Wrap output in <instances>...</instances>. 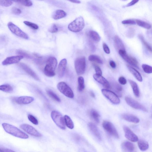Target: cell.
I'll list each match as a JSON object with an SVG mask.
<instances>
[{
	"label": "cell",
	"instance_id": "44",
	"mask_svg": "<svg viewBox=\"0 0 152 152\" xmlns=\"http://www.w3.org/2000/svg\"><path fill=\"white\" fill-rule=\"evenodd\" d=\"M48 31L50 33H56L58 31V28L56 24H54L49 28Z\"/></svg>",
	"mask_w": 152,
	"mask_h": 152
},
{
	"label": "cell",
	"instance_id": "56",
	"mask_svg": "<svg viewBox=\"0 0 152 152\" xmlns=\"http://www.w3.org/2000/svg\"><path fill=\"white\" fill-rule=\"evenodd\" d=\"M0 150H1V149H0Z\"/></svg>",
	"mask_w": 152,
	"mask_h": 152
},
{
	"label": "cell",
	"instance_id": "7",
	"mask_svg": "<svg viewBox=\"0 0 152 152\" xmlns=\"http://www.w3.org/2000/svg\"><path fill=\"white\" fill-rule=\"evenodd\" d=\"M103 95L113 104H118L120 102V100L117 94L107 89H102L101 90Z\"/></svg>",
	"mask_w": 152,
	"mask_h": 152
},
{
	"label": "cell",
	"instance_id": "8",
	"mask_svg": "<svg viewBox=\"0 0 152 152\" xmlns=\"http://www.w3.org/2000/svg\"><path fill=\"white\" fill-rule=\"evenodd\" d=\"M7 26L10 30L16 36L25 39H28V35L12 22H9Z\"/></svg>",
	"mask_w": 152,
	"mask_h": 152
},
{
	"label": "cell",
	"instance_id": "47",
	"mask_svg": "<svg viewBox=\"0 0 152 152\" xmlns=\"http://www.w3.org/2000/svg\"><path fill=\"white\" fill-rule=\"evenodd\" d=\"M12 12L15 15H19L21 13V10L16 7H13L12 8Z\"/></svg>",
	"mask_w": 152,
	"mask_h": 152
},
{
	"label": "cell",
	"instance_id": "51",
	"mask_svg": "<svg viewBox=\"0 0 152 152\" xmlns=\"http://www.w3.org/2000/svg\"><path fill=\"white\" fill-rule=\"evenodd\" d=\"M139 1V0H132L131 2H130L129 3H128V4H127L125 6V7H129L130 6H133L137 3V2H138Z\"/></svg>",
	"mask_w": 152,
	"mask_h": 152
},
{
	"label": "cell",
	"instance_id": "10",
	"mask_svg": "<svg viewBox=\"0 0 152 152\" xmlns=\"http://www.w3.org/2000/svg\"><path fill=\"white\" fill-rule=\"evenodd\" d=\"M102 126L105 130L109 134L116 138H119V135L114 125L110 122L104 121Z\"/></svg>",
	"mask_w": 152,
	"mask_h": 152
},
{
	"label": "cell",
	"instance_id": "33",
	"mask_svg": "<svg viewBox=\"0 0 152 152\" xmlns=\"http://www.w3.org/2000/svg\"><path fill=\"white\" fill-rule=\"evenodd\" d=\"M0 90L7 93H10L13 92V88L9 85L4 84L0 86Z\"/></svg>",
	"mask_w": 152,
	"mask_h": 152
},
{
	"label": "cell",
	"instance_id": "45",
	"mask_svg": "<svg viewBox=\"0 0 152 152\" xmlns=\"http://www.w3.org/2000/svg\"><path fill=\"white\" fill-rule=\"evenodd\" d=\"M121 23L124 24L135 25L136 22L135 20L133 19H127L122 21Z\"/></svg>",
	"mask_w": 152,
	"mask_h": 152
},
{
	"label": "cell",
	"instance_id": "16",
	"mask_svg": "<svg viewBox=\"0 0 152 152\" xmlns=\"http://www.w3.org/2000/svg\"><path fill=\"white\" fill-rule=\"evenodd\" d=\"M94 79L98 82L101 84L105 88L108 89L111 88L109 82L101 75L94 74L93 75Z\"/></svg>",
	"mask_w": 152,
	"mask_h": 152
},
{
	"label": "cell",
	"instance_id": "6",
	"mask_svg": "<svg viewBox=\"0 0 152 152\" xmlns=\"http://www.w3.org/2000/svg\"><path fill=\"white\" fill-rule=\"evenodd\" d=\"M59 91L66 96L70 98L74 97L73 92L71 88L64 82H61L57 84Z\"/></svg>",
	"mask_w": 152,
	"mask_h": 152
},
{
	"label": "cell",
	"instance_id": "35",
	"mask_svg": "<svg viewBox=\"0 0 152 152\" xmlns=\"http://www.w3.org/2000/svg\"><path fill=\"white\" fill-rule=\"evenodd\" d=\"M78 89L80 91H82L85 88L84 79L82 77L80 76L78 78Z\"/></svg>",
	"mask_w": 152,
	"mask_h": 152
},
{
	"label": "cell",
	"instance_id": "20",
	"mask_svg": "<svg viewBox=\"0 0 152 152\" xmlns=\"http://www.w3.org/2000/svg\"><path fill=\"white\" fill-rule=\"evenodd\" d=\"M110 81L111 88H112L118 95L121 96L123 88L121 86L112 78L110 79Z\"/></svg>",
	"mask_w": 152,
	"mask_h": 152
},
{
	"label": "cell",
	"instance_id": "39",
	"mask_svg": "<svg viewBox=\"0 0 152 152\" xmlns=\"http://www.w3.org/2000/svg\"><path fill=\"white\" fill-rule=\"evenodd\" d=\"M16 53L17 54L20 55V56H23V57H25L27 58H31L29 54L25 51L22 50H17L16 51Z\"/></svg>",
	"mask_w": 152,
	"mask_h": 152
},
{
	"label": "cell",
	"instance_id": "49",
	"mask_svg": "<svg viewBox=\"0 0 152 152\" xmlns=\"http://www.w3.org/2000/svg\"><path fill=\"white\" fill-rule=\"evenodd\" d=\"M118 81L120 84L122 85H125L127 83L126 79L123 76L120 77L118 79Z\"/></svg>",
	"mask_w": 152,
	"mask_h": 152
},
{
	"label": "cell",
	"instance_id": "4",
	"mask_svg": "<svg viewBox=\"0 0 152 152\" xmlns=\"http://www.w3.org/2000/svg\"><path fill=\"white\" fill-rule=\"evenodd\" d=\"M51 116L56 124L60 129L64 130L66 129V125L64 118L58 112L53 110L51 113Z\"/></svg>",
	"mask_w": 152,
	"mask_h": 152
},
{
	"label": "cell",
	"instance_id": "19",
	"mask_svg": "<svg viewBox=\"0 0 152 152\" xmlns=\"http://www.w3.org/2000/svg\"><path fill=\"white\" fill-rule=\"evenodd\" d=\"M67 65L66 59H62L60 62L57 69V73L59 77H61L63 76Z\"/></svg>",
	"mask_w": 152,
	"mask_h": 152
},
{
	"label": "cell",
	"instance_id": "21",
	"mask_svg": "<svg viewBox=\"0 0 152 152\" xmlns=\"http://www.w3.org/2000/svg\"><path fill=\"white\" fill-rule=\"evenodd\" d=\"M88 125L90 129L94 136L99 140H101V135L96 126L91 122L88 123Z\"/></svg>",
	"mask_w": 152,
	"mask_h": 152
},
{
	"label": "cell",
	"instance_id": "46",
	"mask_svg": "<svg viewBox=\"0 0 152 152\" xmlns=\"http://www.w3.org/2000/svg\"><path fill=\"white\" fill-rule=\"evenodd\" d=\"M96 72V74L101 75L102 74V70L100 67L97 65L94 64L93 65Z\"/></svg>",
	"mask_w": 152,
	"mask_h": 152
},
{
	"label": "cell",
	"instance_id": "26",
	"mask_svg": "<svg viewBox=\"0 0 152 152\" xmlns=\"http://www.w3.org/2000/svg\"><path fill=\"white\" fill-rule=\"evenodd\" d=\"M129 82L133 90L134 94L136 97L140 96V91L137 83L134 81L131 80H129Z\"/></svg>",
	"mask_w": 152,
	"mask_h": 152
},
{
	"label": "cell",
	"instance_id": "17",
	"mask_svg": "<svg viewBox=\"0 0 152 152\" xmlns=\"http://www.w3.org/2000/svg\"><path fill=\"white\" fill-rule=\"evenodd\" d=\"M34 100L33 97L29 96H21L14 99V101L19 104H28L32 102Z\"/></svg>",
	"mask_w": 152,
	"mask_h": 152
},
{
	"label": "cell",
	"instance_id": "48",
	"mask_svg": "<svg viewBox=\"0 0 152 152\" xmlns=\"http://www.w3.org/2000/svg\"><path fill=\"white\" fill-rule=\"evenodd\" d=\"M102 46L104 51L107 54H110V49L107 44L105 43H104L103 44Z\"/></svg>",
	"mask_w": 152,
	"mask_h": 152
},
{
	"label": "cell",
	"instance_id": "38",
	"mask_svg": "<svg viewBox=\"0 0 152 152\" xmlns=\"http://www.w3.org/2000/svg\"><path fill=\"white\" fill-rule=\"evenodd\" d=\"M23 23L27 26L34 30H37L39 28L38 26L36 24L27 21H24Z\"/></svg>",
	"mask_w": 152,
	"mask_h": 152
},
{
	"label": "cell",
	"instance_id": "23",
	"mask_svg": "<svg viewBox=\"0 0 152 152\" xmlns=\"http://www.w3.org/2000/svg\"><path fill=\"white\" fill-rule=\"evenodd\" d=\"M66 15V12L64 10H58L55 11L52 15V18L54 20H57L63 18Z\"/></svg>",
	"mask_w": 152,
	"mask_h": 152
},
{
	"label": "cell",
	"instance_id": "29",
	"mask_svg": "<svg viewBox=\"0 0 152 152\" xmlns=\"http://www.w3.org/2000/svg\"><path fill=\"white\" fill-rule=\"evenodd\" d=\"M90 115L96 123L99 122L100 115L95 110L92 109L90 111Z\"/></svg>",
	"mask_w": 152,
	"mask_h": 152
},
{
	"label": "cell",
	"instance_id": "53",
	"mask_svg": "<svg viewBox=\"0 0 152 152\" xmlns=\"http://www.w3.org/2000/svg\"><path fill=\"white\" fill-rule=\"evenodd\" d=\"M0 151L1 152H15L12 150L6 148L1 149Z\"/></svg>",
	"mask_w": 152,
	"mask_h": 152
},
{
	"label": "cell",
	"instance_id": "27",
	"mask_svg": "<svg viewBox=\"0 0 152 152\" xmlns=\"http://www.w3.org/2000/svg\"><path fill=\"white\" fill-rule=\"evenodd\" d=\"M88 35L94 41L99 42L100 40V37L98 33L95 31L90 30L88 32Z\"/></svg>",
	"mask_w": 152,
	"mask_h": 152
},
{
	"label": "cell",
	"instance_id": "1",
	"mask_svg": "<svg viewBox=\"0 0 152 152\" xmlns=\"http://www.w3.org/2000/svg\"><path fill=\"white\" fill-rule=\"evenodd\" d=\"M2 127L7 133L15 137L26 139L28 138V136L15 126L7 123H3Z\"/></svg>",
	"mask_w": 152,
	"mask_h": 152
},
{
	"label": "cell",
	"instance_id": "15",
	"mask_svg": "<svg viewBox=\"0 0 152 152\" xmlns=\"http://www.w3.org/2000/svg\"><path fill=\"white\" fill-rule=\"evenodd\" d=\"M18 65L35 80H39V77L26 64L23 63H20L18 64Z\"/></svg>",
	"mask_w": 152,
	"mask_h": 152
},
{
	"label": "cell",
	"instance_id": "34",
	"mask_svg": "<svg viewBox=\"0 0 152 152\" xmlns=\"http://www.w3.org/2000/svg\"><path fill=\"white\" fill-rule=\"evenodd\" d=\"M138 37L141 41L147 50L151 53L152 52V48L151 46L146 42L144 39L143 36L141 34H139Z\"/></svg>",
	"mask_w": 152,
	"mask_h": 152
},
{
	"label": "cell",
	"instance_id": "13",
	"mask_svg": "<svg viewBox=\"0 0 152 152\" xmlns=\"http://www.w3.org/2000/svg\"><path fill=\"white\" fill-rule=\"evenodd\" d=\"M123 129L125 137L132 142H136L138 140L137 136L128 127L124 126Z\"/></svg>",
	"mask_w": 152,
	"mask_h": 152
},
{
	"label": "cell",
	"instance_id": "30",
	"mask_svg": "<svg viewBox=\"0 0 152 152\" xmlns=\"http://www.w3.org/2000/svg\"><path fill=\"white\" fill-rule=\"evenodd\" d=\"M64 120L66 125L69 129H72L74 128V124L70 118L67 115H64Z\"/></svg>",
	"mask_w": 152,
	"mask_h": 152
},
{
	"label": "cell",
	"instance_id": "37",
	"mask_svg": "<svg viewBox=\"0 0 152 152\" xmlns=\"http://www.w3.org/2000/svg\"><path fill=\"white\" fill-rule=\"evenodd\" d=\"M13 1L27 7L31 6L33 4L32 1L30 0H16Z\"/></svg>",
	"mask_w": 152,
	"mask_h": 152
},
{
	"label": "cell",
	"instance_id": "54",
	"mask_svg": "<svg viewBox=\"0 0 152 152\" xmlns=\"http://www.w3.org/2000/svg\"><path fill=\"white\" fill-rule=\"evenodd\" d=\"M69 1L72 2L73 3H77V4H80L81 3L80 1L79 0H72Z\"/></svg>",
	"mask_w": 152,
	"mask_h": 152
},
{
	"label": "cell",
	"instance_id": "40",
	"mask_svg": "<svg viewBox=\"0 0 152 152\" xmlns=\"http://www.w3.org/2000/svg\"><path fill=\"white\" fill-rule=\"evenodd\" d=\"M142 67L144 71L148 74L151 73L152 72V67L151 66L145 64L142 65Z\"/></svg>",
	"mask_w": 152,
	"mask_h": 152
},
{
	"label": "cell",
	"instance_id": "25",
	"mask_svg": "<svg viewBox=\"0 0 152 152\" xmlns=\"http://www.w3.org/2000/svg\"><path fill=\"white\" fill-rule=\"evenodd\" d=\"M127 67L129 71L137 80L140 82H142V77L140 74L137 70L129 65H127Z\"/></svg>",
	"mask_w": 152,
	"mask_h": 152
},
{
	"label": "cell",
	"instance_id": "43",
	"mask_svg": "<svg viewBox=\"0 0 152 152\" xmlns=\"http://www.w3.org/2000/svg\"><path fill=\"white\" fill-rule=\"evenodd\" d=\"M135 34V31L133 28H129L127 31L126 35L128 37L131 38L134 36Z\"/></svg>",
	"mask_w": 152,
	"mask_h": 152
},
{
	"label": "cell",
	"instance_id": "9",
	"mask_svg": "<svg viewBox=\"0 0 152 152\" xmlns=\"http://www.w3.org/2000/svg\"><path fill=\"white\" fill-rule=\"evenodd\" d=\"M118 51L119 55L125 61L131 65L139 68L138 62L135 58L128 55L125 50H120Z\"/></svg>",
	"mask_w": 152,
	"mask_h": 152
},
{
	"label": "cell",
	"instance_id": "36",
	"mask_svg": "<svg viewBox=\"0 0 152 152\" xmlns=\"http://www.w3.org/2000/svg\"><path fill=\"white\" fill-rule=\"evenodd\" d=\"M48 94L53 99L57 102H60L61 99L59 97L51 90L49 89L47 90Z\"/></svg>",
	"mask_w": 152,
	"mask_h": 152
},
{
	"label": "cell",
	"instance_id": "32",
	"mask_svg": "<svg viewBox=\"0 0 152 152\" xmlns=\"http://www.w3.org/2000/svg\"><path fill=\"white\" fill-rule=\"evenodd\" d=\"M88 60L91 61L96 62L100 64H102L103 62L102 59L99 56L94 55H90L88 58Z\"/></svg>",
	"mask_w": 152,
	"mask_h": 152
},
{
	"label": "cell",
	"instance_id": "11",
	"mask_svg": "<svg viewBox=\"0 0 152 152\" xmlns=\"http://www.w3.org/2000/svg\"><path fill=\"white\" fill-rule=\"evenodd\" d=\"M125 99L127 104L132 108L145 112H147V110L146 107L132 98L126 96L125 97Z\"/></svg>",
	"mask_w": 152,
	"mask_h": 152
},
{
	"label": "cell",
	"instance_id": "2",
	"mask_svg": "<svg viewBox=\"0 0 152 152\" xmlns=\"http://www.w3.org/2000/svg\"><path fill=\"white\" fill-rule=\"evenodd\" d=\"M57 64V61L55 57H49L47 60L46 64L44 69V74L49 77L54 76L55 75V71Z\"/></svg>",
	"mask_w": 152,
	"mask_h": 152
},
{
	"label": "cell",
	"instance_id": "31",
	"mask_svg": "<svg viewBox=\"0 0 152 152\" xmlns=\"http://www.w3.org/2000/svg\"><path fill=\"white\" fill-rule=\"evenodd\" d=\"M135 21L136 24L140 27L147 29H149L151 28V25L150 24L144 21L137 19Z\"/></svg>",
	"mask_w": 152,
	"mask_h": 152
},
{
	"label": "cell",
	"instance_id": "50",
	"mask_svg": "<svg viewBox=\"0 0 152 152\" xmlns=\"http://www.w3.org/2000/svg\"><path fill=\"white\" fill-rule=\"evenodd\" d=\"M8 38L7 37L4 35L0 36V43L5 44L7 42Z\"/></svg>",
	"mask_w": 152,
	"mask_h": 152
},
{
	"label": "cell",
	"instance_id": "14",
	"mask_svg": "<svg viewBox=\"0 0 152 152\" xmlns=\"http://www.w3.org/2000/svg\"><path fill=\"white\" fill-rule=\"evenodd\" d=\"M23 58V56L20 55L9 57L2 61V64L3 65H6L17 63Z\"/></svg>",
	"mask_w": 152,
	"mask_h": 152
},
{
	"label": "cell",
	"instance_id": "22",
	"mask_svg": "<svg viewBox=\"0 0 152 152\" xmlns=\"http://www.w3.org/2000/svg\"><path fill=\"white\" fill-rule=\"evenodd\" d=\"M121 117L122 118L126 121L134 123H137L140 121V120L138 118L131 114H123L121 115Z\"/></svg>",
	"mask_w": 152,
	"mask_h": 152
},
{
	"label": "cell",
	"instance_id": "52",
	"mask_svg": "<svg viewBox=\"0 0 152 152\" xmlns=\"http://www.w3.org/2000/svg\"><path fill=\"white\" fill-rule=\"evenodd\" d=\"M110 66L113 68H115L116 67V64L115 62L113 60H111L109 62Z\"/></svg>",
	"mask_w": 152,
	"mask_h": 152
},
{
	"label": "cell",
	"instance_id": "3",
	"mask_svg": "<svg viewBox=\"0 0 152 152\" xmlns=\"http://www.w3.org/2000/svg\"><path fill=\"white\" fill-rule=\"evenodd\" d=\"M84 26V19L82 17L80 16L69 24L68 28L72 32H78L81 31Z\"/></svg>",
	"mask_w": 152,
	"mask_h": 152
},
{
	"label": "cell",
	"instance_id": "28",
	"mask_svg": "<svg viewBox=\"0 0 152 152\" xmlns=\"http://www.w3.org/2000/svg\"><path fill=\"white\" fill-rule=\"evenodd\" d=\"M138 141V146L140 150L145 151L148 149L149 145L147 141L142 140H140Z\"/></svg>",
	"mask_w": 152,
	"mask_h": 152
},
{
	"label": "cell",
	"instance_id": "5",
	"mask_svg": "<svg viewBox=\"0 0 152 152\" xmlns=\"http://www.w3.org/2000/svg\"><path fill=\"white\" fill-rule=\"evenodd\" d=\"M75 67L78 75L83 74L86 68V60L85 57L81 56L77 58L75 61Z\"/></svg>",
	"mask_w": 152,
	"mask_h": 152
},
{
	"label": "cell",
	"instance_id": "12",
	"mask_svg": "<svg viewBox=\"0 0 152 152\" xmlns=\"http://www.w3.org/2000/svg\"><path fill=\"white\" fill-rule=\"evenodd\" d=\"M20 127L26 133L31 135L37 137L42 136V134L40 133L30 125L27 124H22L20 125Z\"/></svg>",
	"mask_w": 152,
	"mask_h": 152
},
{
	"label": "cell",
	"instance_id": "24",
	"mask_svg": "<svg viewBox=\"0 0 152 152\" xmlns=\"http://www.w3.org/2000/svg\"><path fill=\"white\" fill-rule=\"evenodd\" d=\"M115 45L117 50H125V47L121 39L117 35H115L114 38Z\"/></svg>",
	"mask_w": 152,
	"mask_h": 152
},
{
	"label": "cell",
	"instance_id": "41",
	"mask_svg": "<svg viewBox=\"0 0 152 152\" xmlns=\"http://www.w3.org/2000/svg\"><path fill=\"white\" fill-rule=\"evenodd\" d=\"M12 3V1L0 0V5L1 6L8 7L11 6Z\"/></svg>",
	"mask_w": 152,
	"mask_h": 152
},
{
	"label": "cell",
	"instance_id": "18",
	"mask_svg": "<svg viewBox=\"0 0 152 152\" xmlns=\"http://www.w3.org/2000/svg\"><path fill=\"white\" fill-rule=\"evenodd\" d=\"M121 147L124 151L125 152H135V145L130 142H124L121 144Z\"/></svg>",
	"mask_w": 152,
	"mask_h": 152
},
{
	"label": "cell",
	"instance_id": "42",
	"mask_svg": "<svg viewBox=\"0 0 152 152\" xmlns=\"http://www.w3.org/2000/svg\"><path fill=\"white\" fill-rule=\"evenodd\" d=\"M28 118L29 121L34 124L37 125L38 124L39 122L37 119L32 115H28Z\"/></svg>",
	"mask_w": 152,
	"mask_h": 152
},
{
	"label": "cell",
	"instance_id": "55",
	"mask_svg": "<svg viewBox=\"0 0 152 152\" xmlns=\"http://www.w3.org/2000/svg\"><path fill=\"white\" fill-rule=\"evenodd\" d=\"M90 94L91 95V96L93 98H95V95L94 94V92L92 91H90Z\"/></svg>",
	"mask_w": 152,
	"mask_h": 152
}]
</instances>
